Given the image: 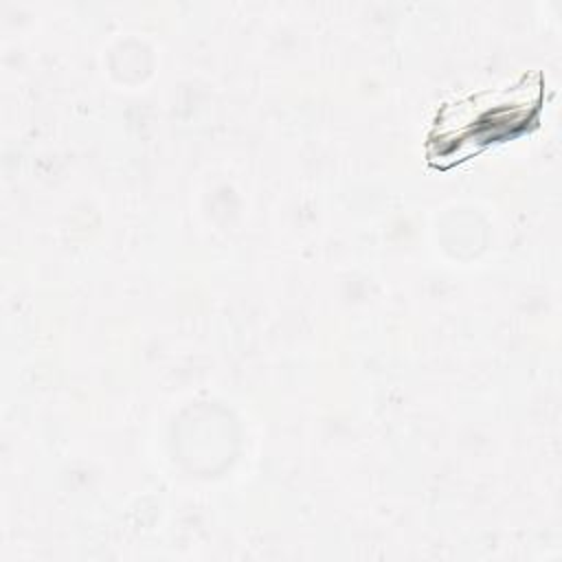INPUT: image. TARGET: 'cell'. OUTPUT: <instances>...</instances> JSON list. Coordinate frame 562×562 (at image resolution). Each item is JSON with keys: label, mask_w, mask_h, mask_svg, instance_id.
Instances as JSON below:
<instances>
[{"label": "cell", "mask_w": 562, "mask_h": 562, "mask_svg": "<svg viewBox=\"0 0 562 562\" xmlns=\"http://www.w3.org/2000/svg\"><path fill=\"white\" fill-rule=\"evenodd\" d=\"M542 92L544 79L536 70L512 88L479 90L443 103L426 136L428 165L448 169L492 143L533 127L542 110Z\"/></svg>", "instance_id": "cell-1"}]
</instances>
